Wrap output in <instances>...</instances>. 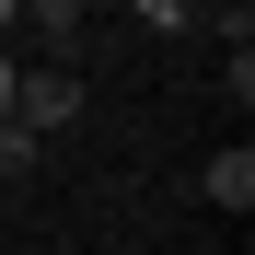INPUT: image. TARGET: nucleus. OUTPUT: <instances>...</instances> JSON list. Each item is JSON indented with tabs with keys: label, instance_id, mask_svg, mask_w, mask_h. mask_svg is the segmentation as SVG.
<instances>
[{
	"label": "nucleus",
	"instance_id": "1",
	"mask_svg": "<svg viewBox=\"0 0 255 255\" xmlns=\"http://www.w3.org/2000/svg\"><path fill=\"white\" fill-rule=\"evenodd\" d=\"M70 116H81V81H70L58 58L12 81V128H35V139H47V128H70Z\"/></svg>",
	"mask_w": 255,
	"mask_h": 255
},
{
	"label": "nucleus",
	"instance_id": "5",
	"mask_svg": "<svg viewBox=\"0 0 255 255\" xmlns=\"http://www.w3.org/2000/svg\"><path fill=\"white\" fill-rule=\"evenodd\" d=\"M12 12H23V0H0V35H12Z\"/></svg>",
	"mask_w": 255,
	"mask_h": 255
},
{
	"label": "nucleus",
	"instance_id": "3",
	"mask_svg": "<svg viewBox=\"0 0 255 255\" xmlns=\"http://www.w3.org/2000/svg\"><path fill=\"white\" fill-rule=\"evenodd\" d=\"M12 23H35V35H47V47H70V35H81V0H23Z\"/></svg>",
	"mask_w": 255,
	"mask_h": 255
},
{
	"label": "nucleus",
	"instance_id": "4",
	"mask_svg": "<svg viewBox=\"0 0 255 255\" xmlns=\"http://www.w3.org/2000/svg\"><path fill=\"white\" fill-rule=\"evenodd\" d=\"M12 81H23V70H12V58H0V116H12Z\"/></svg>",
	"mask_w": 255,
	"mask_h": 255
},
{
	"label": "nucleus",
	"instance_id": "2",
	"mask_svg": "<svg viewBox=\"0 0 255 255\" xmlns=\"http://www.w3.org/2000/svg\"><path fill=\"white\" fill-rule=\"evenodd\" d=\"M197 197H209V209H255V151H244V139H221V151L197 162Z\"/></svg>",
	"mask_w": 255,
	"mask_h": 255
}]
</instances>
